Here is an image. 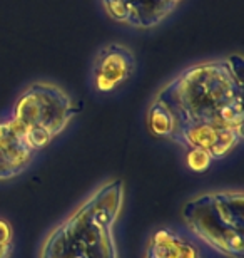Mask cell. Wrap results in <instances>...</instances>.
<instances>
[{
  "instance_id": "obj_4",
  "label": "cell",
  "mask_w": 244,
  "mask_h": 258,
  "mask_svg": "<svg viewBox=\"0 0 244 258\" xmlns=\"http://www.w3.org/2000/svg\"><path fill=\"white\" fill-rule=\"evenodd\" d=\"M9 114L30 146L40 153L69 129L77 107L64 87L50 81H34L19 92Z\"/></svg>"
},
{
  "instance_id": "obj_12",
  "label": "cell",
  "mask_w": 244,
  "mask_h": 258,
  "mask_svg": "<svg viewBox=\"0 0 244 258\" xmlns=\"http://www.w3.org/2000/svg\"><path fill=\"white\" fill-rule=\"evenodd\" d=\"M184 161L193 173H204L211 168V164L214 163L201 149H184Z\"/></svg>"
},
{
  "instance_id": "obj_9",
  "label": "cell",
  "mask_w": 244,
  "mask_h": 258,
  "mask_svg": "<svg viewBox=\"0 0 244 258\" xmlns=\"http://www.w3.org/2000/svg\"><path fill=\"white\" fill-rule=\"evenodd\" d=\"M141 258H204V248L181 225H162L147 235Z\"/></svg>"
},
{
  "instance_id": "obj_6",
  "label": "cell",
  "mask_w": 244,
  "mask_h": 258,
  "mask_svg": "<svg viewBox=\"0 0 244 258\" xmlns=\"http://www.w3.org/2000/svg\"><path fill=\"white\" fill-rule=\"evenodd\" d=\"M244 131L217 124H186L178 129L173 141L183 149H201L212 161H221L231 156L242 144Z\"/></svg>"
},
{
  "instance_id": "obj_3",
  "label": "cell",
  "mask_w": 244,
  "mask_h": 258,
  "mask_svg": "<svg viewBox=\"0 0 244 258\" xmlns=\"http://www.w3.org/2000/svg\"><path fill=\"white\" fill-rule=\"evenodd\" d=\"M181 226L202 248L219 258H244V193L217 188L186 198L179 210Z\"/></svg>"
},
{
  "instance_id": "obj_10",
  "label": "cell",
  "mask_w": 244,
  "mask_h": 258,
  "mask_svg": "<svg viewBox=\"0 0 244 258\" xmlns=\"http://www.w3.org/2000/svg\"><path fill=\"white\" fill-rule=\"evenodd\" d=\"M146 122L152 136L171 141L176 134V121L164 102L152 97L146 112Z\"/></svg>"
},
{
  "instance_id": "obj_7",
  "label": "cell",
  "mask_w": 244,
  "mask_h": 258,
  "mask_svg": "<svg viewBox=\"0 0 244 258\" xmlns=\"http://www.w3.org/2000/svg\"><path fill=\"white\" fill-rule=\"evenodd\" d=\"M181 2L183 0H101V5L112 22L149 30L162 24Z\"/></svg>"
},
{
  "instance_id": "obj_11",
  "label": "cell",
  "mask_w": 244,
  "mask_h": 258,
  "mask_svg": "<svg viewBox=\"0 0 244 258\" xmlns=\"http://www.w3.org/2000/svg\"><path fill=\"white\" fill-rule=\"evenodd\" d=\"M15 253V230L12 221L0 215V258H12Z\"/></svg>"
},
{
  "instance_id": "obj_2",
  "label": "cell",
  "mask_w": 244,
  "mask_h": 258,
  "mask_svg": "<svg viewBox=\"0 0 244 258\" xmlns=\"http://www.w3.org/2000/svg\"><path fill=\"white\" fill-rule=\"evenodd\" d=\"M124 210V179H102L49 226L35 258H122L117 228Z\"/></svg>"
},
{
  "instance_id": "obj_5",
  "label": "cell",
  "mask_w": 244,
  "mask_h": 258,
  "mask_svg": "<svg viewBox=\"0 0 244 258\" xmlns=\"http://www.w3.org/2000/svg\"><path fill=\"white\" fill-rule=\"evenodd\" d=\"M137 67L136 55L127 45L109 42L97 50L91 67V84L97 94L107 96L131 81Z\"/></svg>"
},
{
  "instance_id": "obj_8",
  "label": "cell",
  "mask_w": 244,
  "mask_h": 258,
  "mask_svg": "<svg viewBox=\"0 0 244 258\" xmlns=\"http://www.w3.org/2000/svg\"><path fill=\"white\" fill-rule=\"evenodd\" d=\"M37 154L9 112L0 114V184L27 173Z\"/></svg>"
},
{
  "instance_id": "obj_1",
  "label": "cell",
  "mask_w": 244,
  "mask_h": 258,
  "mask_svg": "<svg viewBox=\"0 0 244 258\" xmlns=\"http://www.w3.org/2000/svg\"><path fill=\"white\" fill-rule=\"evenodd\" d=\"M242 59L239 55L196 62L178 72L155 92L181 126L217 124L242 131ZM173 141V139H171Z\"/></svg>"
}]
</instances>
